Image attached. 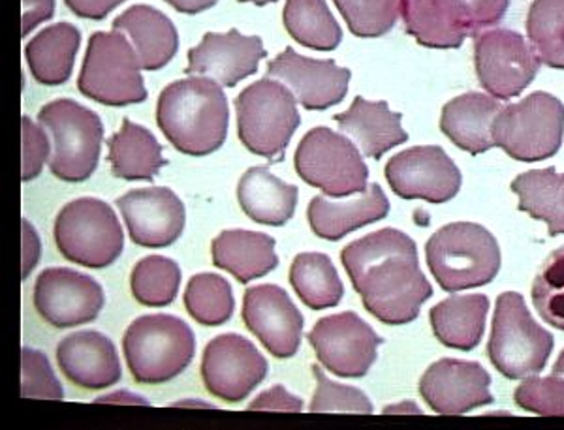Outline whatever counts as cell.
Segmentation results:
<instances>
[{"label": "cell", "mask_w": 564, "mask_h": 430, "mask_svg": "<svg viewBox=\"0 0 564 430\" xmlns=\"http://www.w3.org/2000/svg\"><path fill=\"white\" fill-rule=\"evenodd\" d=\"M354 289L369 315L388 326L416 320L433 288L420 269L416 243L395 228H384L347 244L340 252Z\"/></svg>", "instance_id": "1"}, {"label": "cell", "mask_w": 564, "mask_h": 430, "mask_svg": "<svg viewBox=\"0 0 564 430\" xmlns=\"http://www.w3.org/2000/svg\"><path fill=\"white\" fill-rule=\"evenodd\" d=\"M230 108L223 85L191 76L167 85L156 102V124L180 153L207 156L223 147Z\"/></svg>", "instance_id": "2"}, {"label": "cell", "mask_w": 564, "mask_h": 430, "mask_svg": "<svg viewBox=\"0 0 564 430\" xmlns=\"http://www.w3.org/2000/svg\"><path fill=\"white\" fill-rule=\"evenodd\" d=\"M122 352L135 384L161 386L191 366L196 337L177 316H140L124 331Z\"/></svg>", "instance_id": "3"}, {"label": "cell", "mask_w": 564, "mask_h": 430, "mask_svg": "<svg viewBox=\"0 0 564 430\" xmlns=\"http://www.w3.org/2000/svg\"><path fill=\"white\" fill-rule=\"evenodd\" d=\"M431 275L444 291L480 288L500 271L497 239L475 222H454L431 235L425 244Z\"/></svg>", "instance_id": "4"}, {"label": "cell", "mask_w": 564, "mask_h": 430, "mask_svg": "<svg viewBox=\"0 0 564 430\" xmlns=\"http://www.w3.org/2000/svg\"><path fill=\"white\" fill-rule=\"evenodd\" d=\"M238 134L245 148L271 164L284 161V153L302 124L297 98L282 81L258 79L236 98Z\"/></svg>", "instance_id": "5"}, {"label": "cell", "mask_w": 564, "mask_h": 430, "mask_svg": "<svg viewBox=\"0 0 564 430\" xmlns=\"http://www.w3.org/2000/svg\"><path fill=\"white\" fill-rule=\"evenodd\" d=\"M510 0H403L401 20L417 44L431 49H457L497 25Z\"/></svg>", "instance_id": "6"}, {"label": "cell", "mask_w": 564, "mask_h": 430, "mask_svg": "<svg viewBox=\"0 0 564 430\" xmlns=\"http://www.w3.org/2000/svg\"><path fill=\"white\" fill-rule=\"evenodd\" d=\"M39 122L52 137L50 172L65 183L90 179L102 151V119L70 98H58L40 110Z\"/></svg>", "instance_id": "7"}, {"label": "cell", "mask_w": 564, "mask_h": 430, "mask_svg": "<svg viewBox=\"0 0 564 430\" xmlns=\"http://www.w3.org/2000/svg\"><path fill=\"white\" fill-rule=\"evenodd\" d=\"M553 344V334L534 321L520 294H500L495 305L488 355L505 378H529L542 373Z\"/></svg>", "instance_id": "8"}, {"label": "cell", "mask_w": 564, "mask_h": 430, "mask_svg": "<svg viewBox=\"0 0 564 430\" xmlns=\"http://www.w3.org/2000/svg\"><path fill=\"white\" fill-rule=\"evenodd\" d=\"M77 89L93 102L124 108L148 100L134 45L121 31L95 33L89 38Z\"/></svg>", "instance_id": "9"}, {"label": "cell", "mask_w": 564, "mask_h": 430, "mask_svg": "<svg viewBox=\"0 0 564 430\" xmlns=\"http://www.w3.org/2000/svg\"><path fill=\"white\" fill-rule=\"evenodd\" d=\"M55 243L72 264L87 269H106L124 249L121 222L109 203L98 198H79L66 203L55 219Z\"/></svg>", "instance_id": "10"}, {"label": "cell", "mask_w": 564, "mask_h": 430, "mask_svg": "<svg viewBox=\"0 0 564 430\" xmlns=\"http://www.w3.org/2000/svg\"><path fill=\"white\" fill-rule=\"evenodd\" d=\"M495 145L520 162L547 161L557 155L564 137V106L539 90L500 110L494 126Z\"/></svg>", "instance_id": "11"}, {"label": "cell", "mask_w": 564, "mask_h": 430, "mask_svg": "<svg viewBox=\"0 0 564 430\" xmlns=\"http://www.w3.org/2000/svg\"><path fill=\"white\" fill-rule=\"evenodd\" d=\"M294 166L308 187L326 198H347L369 188V167L350 137L327 126H316L303 135L295 148Z\"/></svg>", "instance_id": "12"}, {"label": "cell", "mask_w": 564, "mask_h": 430, "mask_svg": "<svg viewBox=\"0 0 564 430\" xmlns=\"http://www.w3.org/2000/svg\"><path fill=\"white\" fill-rule=\"evenodd\" d=\"M478 81L497 100H510L539 76V55L520 33L508 29L484 31L475 40Z\"/></svg>", "instance_id": "13"}, {"label": "cell", "mask_w": 564, "mask_h": 430, "mask_svg": "<svg viewBox=\"0 0 564 430\" xmlns=\"http://www.w3.org/2000/svg\"><path fill=\"white\" fill-rule=\"evenodd\" d=\"M321 365L339 378H364L377 361L384 339L356 312H340L316 321L307 334Z\"/></svg>", "instance_id": "14"}, {"label": "cell", "mask_w": 564, "mask_h": 430, "mask_svg": "<svg viewBox=\"0 0 564 430\" xmlns=\"http://www.w3.org/2000/svg\"><path fill=\"white\" fill-rule=\"evenodd\" d=\"M270 365L249 339L241 334H218L207 342L202 357V382L213 397L241 403L268 376Z\"/></svg>", "instance_id": "15"}, {"label": "cell", "mask_w": 564, "mask_h": 430, "mask_svg": "<svg viewBox=\"0 0 564 430\" xmlns=\"http://www.w3.org/2000/svg\"><path fill=\"white\" fill-rule=\"evenodd\" d=\"M33 302L45 323L68 329L97 320L106 296L93 276L66 267H50L34 283Z\"/></svg>", "instance_id": "16"}, {"label": "cell", "mask_w": 564, "mask_h": 430, "mask_svg": "<svg viewBox=\"0 0 564 430\" xmlns=\"http://www.w3.org/2000/svg\"><path fill=\"white\" fill-rule=\"evenodd\" d=\"M386 180L399 198L446 203L462 190L463 175L443 147L417 145L391 156Z\"/></svg>", "instance_id": "17"}, {"label": "cell", "mask_w": 564, "mask_h": 430, "mask_svg": "<svg viewBox=\"0 0 564 430\" xmlns=\"http://www.w3.org/2000/svg\"><path fill=\"white\" fill-rule=\"evenodd\" d=\"M241 316L250 333L276 360L294 357L302 346L305 320L281 286L263 284L247 289Z\"/></svg>", "instance_id": "18"}, {"label": "cell", "mask_w": 564, "mask_h": 430, "mask_svg": "<svg viewBox=\"0 0 564 430\" xmlns=\"http://www.w3.org/2000/svg\"><path fill=\"white\" fill-rule=\"evenodd\" d=\"M116 203L138 246L166 249L185 230V203L172 188H135L117 198Z\"/></svg>", "instance_id": "19"}, {"label": "cell", "mask_w": 564, "mask_h": 430, "mask_svg": "<svg viewBox=\"0 0 564 430\" xmlns=\"http://www.w3.org/2000/svg\"><path fill=\"white\" fill-rule=\"evenodd\" d=\"M268 78L286 85L305 110L324 111L345 100L352 71L335 60L303 57L286 47L268 65Z\"/></svg>", "instance_id": "20"}, {"label": "cell", "mask_w": 564, "mask_h": 430, "mask_svg": "<svg viewBox=\"0 0 564 430\" xmlns=\"http://www.w3.org/2000/svg\"><path fill=\"white\" fill-rule=\"evenodd\" d=\"M491 376L475 361L441 360L420 379V395L441 416H463L494 403Z\"/></svg>", "instance_id": "21"}, {"label": "cell", "mask_w": 564, "mask_h": 430, "mask_svg": "<svg viewBox=\"0 0 564 430\" xmlns=\"http://www.w3.org/2000/svg\"><path fill=\"white\" fill-rule=\"evenodd\" d=\"M265 55L268 53L263 49L260 36H245L238 29H231L225 34L207 33L188 52L185 74L206 76L231 89L249 76H254Z\"/></svg>", "instance_id": "22"}, {"label": "cell", "mask_w": 564, "mask_h": 430, "mask_svg": "<svg viewBox=\"0 0 564 430\" xmlns=\"http://www.w3.org/2000/svg\"><path fill=\"white\" fill-rule=\"evenodd\" d=\"M58 368L82 389L100 392L121 379V361L113 342L98 331H77L57 346Z\"/></svg>", "instance_id": "23"}, {"label": "cell", "mask_w": 564, "mask_h": 430, "mask_svg": "<svg viewBox=\"0 0 564 430\" xmlns=\"http://www.w3.org/2000/svg\"><path fill=\"white\" fill-rule=\"evenodd\" d=\"M390 214V199L372 183L366 192L348 201H332L324 196L311 199L307 220L316 238L340 241L364 225L375 224Z\"/></svg>", "instance_id": "24"}, {"label": "cell", "mask_w": 564, "mask_h": 430, "mask_svg": "<svg viewBox=\"0 0 564 430\" xmlns=\"http://www.w3.org/2000/svg\"><path fill=\"white\" fill-rule=\"evenodd\" d=\"M334 121L352 140L359 153L372 161H380L391 148L409 142V134L401 126L403 115L391 111L384 100L369 102L356 97L345 113L334 115Z\"/></svg>", "instance_id": "25"}, {"label": "cell", "mask_w": 564, "mask_h": 430, "mask_svg": "<svg viewBox=\"0 0 564 430\" xmlns=\"http://www.w3.org/2000/svg\"><path fill=\"white\" fill-rule=\"evenodd\" d=\"M505 106L484 92H465L449 100L441 113V130L456 147L484 155L495 145L494 126Z\"/></svg>", "instance_id": "26"}, {"label": "cell", "mask_w": 564, "mask_h": 430, "mask_svg": "<svg viewBox=\"0 0 564 430\" xmlns=\"http://www.w3.org/2000/svg\"><path fill=\"white\" fill-rule=\"evenodd\" d=\"M113 31H121L134 45L141 70H162L180 49V34L174 21L148 4L130 7L113 21Z\"/></svg>", "instance_id": "27"}, {"label": "cell", "mask_w": 564, "mask_h": 430, "mask_svg": "<svg viewBox=\"0 0 564 430\" xmlns=\"http://www.w3.org/2000/svg\"><path fill=\"white\" fill-rule=\"evenodd\" d=\"M275 239L249 230H225L213 239V265L230 273L238 283L249 284L279 265Z\"/></svg>", "instance_id": "28"}, {"label": "cell", "mask_w": 564, "mask_h": 430, "mask_svg": "<svg viewBox=\"0 0 564 430\" xmlns=\"http://www.w3.org/2000/svg\"><path fill=\"white\" fill-rule=\"evenodd\" d=\"M300 188L271 174L268 166L249 167L239 179L238 201L250 220L263 225L286 224L295 214Z\"/></svg>", "instance_id": "29"}, {"label": "cell", "mask_w": 564, "mask_h": 430, "mask_svg": "<svg viewBox=\"0 0 564 430\" xmlns=\"http://www.w3.org/2000/svg\"><path fill=\"white\" fill-rule=\"evenodd\" d=\"M82 33L70 23H55L40 31L25 47L26 65L39 84L57 87L72 78Z\"/></svg>", "instance_id": "30"}, {"label": "cell", "mask_w": 564, "mask_h": 430, "mask_svg": "<svg viewBox=\"0 0 564 430\" xmlns=\"http://www.w3.org/2000/svg\"><path fill=\"white\" fill-rule=\"evenodd\" d=\"M488 312L489 299L484 294L449 297L431 309V328L444 346L470 352L480 344Z\"/></svg>", "instance_id": "31"}, {"label": "cell", "mask_w": 564, "mask_h": 430, "mask_svg": "<svg viewBox=\"0 0 564 430\" xmlns=\"http://www.w3.org/2000/svg\"><path fill=\"white\" fill-rule=\"evenodd\" d=\"M111 174L117 179L153 180L167 161L162 145L145 126L122 119V126L108 140Z\"/></svg>", "instance_id": "32"}, {"label": "cell", "mask_w": 564, "mask_h": 430, "mask_svg": "<svg viewBox=\"0 0 564 430\" xmlns=\"http://www.w3.org/2000/svg\"><path fill=\"white\" fill-rule=\"evenodd\" d=\"M512 192L520 198L518 209L547 224L552 238L564 233V174L555 167L531 169L512 180Z\"/></svg>", "instance_id": "33"}, {"label": "cell", "mask_w": 564, "mask_h": 430, "mask_svg": "<svg viewBox=\"0 0 564 430\" xmlns=\"http://www.w3.org/2000/svg\"><path fill=\"white\" fill-rule=\"evenodd\" d=\"M290 284L311 310L334 309L345 297V286L332 257L322 252L297 254L290 267Z\"/></svg>", "instance_id": "34"}, {"label": "cell", "mask_w": 564, "mask_h": 430, "mask_svg": "<svg viewBox=\"0 0 564 430\" xmlns=\"http://www.w3.org/2000/svg\"><path fill=\"white\" fill-rule=\"evenodd\" d=\"M282 21L290 36L308 49L334 52L343 42V31L326 0H286Z\"/></svg>", "instance_id": "35"}, {"label": "cell", "mask_w": 564, "mask_h": 430, "mask_svg": "<svg viewBox=\"0 0 564 430\" xmlns=\"http://www.w3.org/2000/svg\"><path fill=\"white\" fill-rule=\"evenodd\" d=\"M185 309L194 320L217 328L231 320L236 310L234 289L225 276L215 273H199L194 275L185 289Z\"/></svg>", "instance_id": "36"}, {"label": "cell", "mask_w": 564, "mask_h": 430, "mask_svg": "<svg viewBox=\"0 0 564 430\" xmlns=\"http://www.w3.org/2000/svg\"><path fill=\"white\" fill-rule=\"evenodd\" d=\"M527 38L540 63L564 70V0H534L527 15Z\"/></svg>", "instance_id": "37"}, {"label": "cell", "mask_w": 564, "mask_h": 430, "mask_svg": "<svg viewBox=\"0 0 564 430\" xmlns=\"http://www.w3.org/2000/svg\"><path fill=\"white\" fill-rule=\"evenodd\" d=\"M180 286V265L166 256L143 257L130 275V291L143 307L159 309L172 305Z\"/></svg>", "instance_id": "38"}, {"label": "cell", "mask_w": 564, "mask_h": 430, "mask_svg": "<svg viewBox=\"0 0 564 430\" xmlns=\"http://www.w3.org/2000/svg\"><path fill=\"white\" fill-rule=\"evenodd\" d=\"M348 29L358 38H379L401 18L403 0H334Z\"/></svg>", "instance_id": "39"}, {"label": "cell", "mask_w": 564, "mask_h": 430, "mask_svg": "<svg viewBox=\"0 0 564 430\" xmlns=\"http://www.w3.org/2000/svg\"><path fill=\"white\" fill-rule=\"evenodd\" d=\"M532 302L545 323L564 331V244L540 265L532 284Z\"/></svg>", "instance_id": "40"}, {"label": "cell", "mask_w": 564, "mask_h": 430, "mask_svg": "<svg viewBox=\"0 0 564 430\" xmlns=\"http://www.w3.org/2000/svg\"><path fill=\"white\" fill-rule=\"evenodd\" d=\"M516 405L542 418H564V378L558 374L539 378V374L521 382L513 393Z\"/></svg>", "instance_id": "41"}, {"label": "cell", "mask_w": 564, "mask_h": 430, "mask_svg": "<svg viewBox=\"0 0 564 430\" xmlns=\"http://www.w3.org/2000/svg\"><path fill=\"white\" fill-rule=\"evenodd\" d=\"M316 392L308 405V411H343V414H372V403L358 387L343 386L322 373L321 365H313Z\"/></svg>", "instance_id": "42"}, {"label": "cell", "mask_w": 564, "mask_h": 430, "mask_svg": "<svg viewBox=\"0 0 564 430\" xmlns=\"http://www.w3.org/2000/svg\"><path fill=\"white\" fill-rule=\"evenodd\" d=\"M21 397L63 400L65 392L45 353L34 348L21 350Z\"/></svg>", "instance_id": "43"}, {"label": "cell", "mask_w": 564, "mask_h": 430, "mask_svg": "<svg viewBox=\"0 0 564 430\" xmlns=\"http://www.w3.org/2000/svg\"><path fill=\"white\" fill-rule=\"evenodd\" d=\"M23 130V183H31L36 179L45 162L52 156V137L45 134L44 126L36 124L31 117H23L21 121Z\"/></svg>", "instance_id": "44"}, {"label": "cell", "mask_w": 564, "mask_h": 430, "mask_svg": "<svg viewBox=\"0 0 564 430\" xmlns=\"http://www.w3.org/2000/svg\"><path fill=\"white\" fill-rule=\"evenodd\" d=\"M250 411H303L305 405L300 397H295L284 386H273L268 392L260 393L254 400H250Z\"/></svg>", "instance_id": "45"}, {"label": "cell", "mask_w": 564, "mask_h": 430, "mask_svg": "<svg viewBox=\"0 0 564 430\" xmlns=\"http://www.w3.org/2000/svg\"><path fill=\"white\" fill-rule=\"evenodd\" d=\"M53 13H55V0H23L21 36L25 38L40 23L52 20Z\"/></svg>", "instance_id": "46"}, {"label": "cell", "mask_w": 564, "mask_h": 430, "mask_svg": "<svg viewBox=\"0 0 564 430\" xmlns=\"http://www.w3.org/2000/svg\"><path fill=\"white\" fill-rule=\"evenodd\" d=\"M23 228V257H21V276L23 280L31 276L34 267L39 265L40 256H42V243H40L39 233L34 230L33 224L29 220L21 222Z\"/></svg>", "instance_id": "47"}, {"label": "cell", "mask_w": 564, "mask_h": 430, "mask_svg": "<svg viewBox=\"0 0 564 430\" xmlns=\"http://www.w3.org/2000/svg\"><path fill=\"white\" fill-rule=\"evenodd\" d=\"M66 7L84 20L100 21L108 18L117 7H121L127 0H65Z\"/></svg>", "instance_id": "48"}, {"label": "cell", "mask_w": 564, "mask_h": 430, "mask_svg": "<svg viewBox=\"0 0 564 430\" xmlns=\"http://www.w3.org/2000/svg\"><path fill=\"white\" fill-rule=\"evenodd\" d=\"M170 7L177 12L186 13V15H198L206 12L209 8L217 7L218 0H164Z\"/></svg>", "instance_id": "49"}, {"label": "cell", "mask_w": 564, "mask_h": 430, "mask_svg": "<svg viewBox=\"0 0 564 430\" xmlns=\"http://www.w3.org/2000/svg\"><path fill=\"white\" fill-rule=\"evenodd\" d=\"M95 403H113V405H140V406H149L148 398L140 397V395H135L132 392H116L111 393V395H104V397L95 398Z\"/></svg>", "instance_id": "50"}, {"label": "cell", "mask_w": 564, "mask_h": 430, "mask_svg": "<svg viewBox=\"0 0 564 430\" xmlns=\"http://www.w3.org/2000/svg\"><path fill=\"white\" fill-rule=\"evenodd\" d=\"M188 408V406H196V408H215L212 403H206V400H180V403H174V405H170V408Z\"/></svg>", "instance_id": "51"}, {"label": "cell", "mask_w": 564, "mask_h": 430, "mask_svg": "<svg viewBox=\"0 0 564 430\" xmlns=\"http://www.w3.org/2000/svg\"><path fill=\"white\" fill-rule=\"evenodd\" d=\"M403 408H411L412 414H422V411L417 410V406L412 405V403H403V405L399 406H388L386 410H382V414H398V411H403Z\"/></svg>", "instance_id": "52"}, {"label": "cell", "mask_w": 564, "mask_h": 430, "mask_svg": "<svg viewBox=\"0 0 564 430\" xmlns=\"http://www.w3.org/2000/svg\"><path fill=\"white\" fill-rule=\"evenodd\" d=\"M553 374H558V376H563L564 378V350L558 355V360L555 361V365H553Z\"/></svg>", "instance_id": "53"}, {"label": "cell", "mask_w": 564, "mask_h": 430, "mask_svg": "<svg viewBox=\"0 0 564 430\" xmlns=\"http://www.w3.org/2000/svg\"><path fill=\"white\" fill-rule=\"evenodd\" d=\"M241 4H247V2H252V4H257V7H265V4H273L276 0H238Z\"/></svg>", "instance_id": "54"}]
</instances>
